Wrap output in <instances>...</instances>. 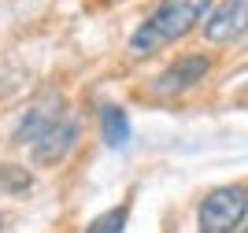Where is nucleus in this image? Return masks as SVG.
I'll return each instance as SVG.
<instances>
[{"label":"nucleus","instance_id":"obj_1","mask_svg":"<svg viewBox=\"0 0 248 233\" xmlns=\"http://www.w3.org/2000/svg\"><path fill=\"white\" fill-rule=\"evenodd\" d=\"M207 8H211V0H159V8L130 37V52L134 56H152L163 45L186 37L189 30H197V22L204 19Z\"/></svg>","mask_w":248,"mask_h":233},{"label":"nucleus","instance_id":"obj_2","mask_svg":"<svg viewBox=\"0 0 248 233\" xmlns=\"http://www.w3.org/2000/svg\"><path fill=\"white\" fill-rule=\"evenodd\" d=\"M248 211V193L245 185H222L207 193L200 203V233H233L241 230Z\"/></svg>","mask_w":248,"mask_h":233},{"label":"nucleus","instance_id":"obj_3","mask_svg":"<svg viewBox=\"0 0 248 233\" xmlns=\"http://www.w3.org/2000/svg\"><path fill=\"white\" fill-rule=\"evenodd\" d=\"M30 141H33V159L37 163H56L74 148V141H78V122L74 119H56V115H52Z\"/></svg>","mask_w":248,"mask_h":233},{"label":"nucleus","instance_id":"obj_4","mask_svg":"<svg viewBox=\"0 0 248 233\" xmlns=\"http://www.w3.org/2000/svg\"><path fill=\"white\" fill-rule=\"evenodd\" d=\"M204 74H207V56H182V60H174L159 78L152 81V89L159 93V96H174V93L193 89Z\"/></svg>","mask_w":248,"mask_h":233},{"label":"nucleus","instance_id":"obj_5","mask_svg":"<svg viewBox=\"0 0 248 233\" xmlns=\"http://www.w3.org/2000/svg\"><path fill=\"white\" fill-rule=\"evenodd\" d=\"M245 15H248V0H222L218 11L207 19L204 37L215 41V45H226V41L241 37L245 33Z\"/></svg>","mask_w":248,"mask_h":233},{"label":"nucleus","instance_id":"obj_6","mask_svg":"<svg viewBox=\"0 0 248 233\" xmlns=\"http://www.w3.org/2000/svg\"><path fill=\"white\" fill-rule=\"evenodd\" d=\"M100 126H104V141L111 148H126V141H130V119H126L123 108H104Z\"/></svg>","mask_w":248,"mask_h":233},{"label":"nucleus","instance_id":"obj_7","mask_svg":"<svg viewBox=\"0 0 248 233\" xmlns=\"http://www.w3.org/2000/svg\"><path fill=\"white\" fill-rule=\"evenodd\" d=\"M26 189H30V174L22 171V167L4 163L0 167V193H26Z\"/></svg>","mask_w":248,"mask_h":233},{"label":"nucleus","instance_id":"obj_8","mask_svg":"<svg viewBox=\"0 0 248 233\" xmlns=\"http://www.w3.org/2000/svg\"><path fill=\"white\" fill-rule=\"evenodd\" d=\"M126 226V207H115V211H104L100 218L85 226V233H123Z\"/></svg>","mask_w":248,"mask_h":233},{"label":"nucleus","instance_id":"obj_9","mask_svg":"<svg viewBox=\"0 0 248 233\" xmlns=\"http://www.w3.org/2000/svg\"><path fill=\"white\" fill-rule=\"evenodd\" d=\"M108 4H115V0H108Z\"/></svg>","mask_w":248,"mask_h":233},{"label":"nucleus","instance_id":"obj_10","mask_svg":"<svg viewBox=\"0 0 248 233\" xmlns=\"http://www.w3.org/2000/svg\"><path fill=\"white\" fill-rule=\"evenodd\" d=\"M0 226H4V218H0Z\"/></svg>","mask_w":248,"mask_h":233}]
</instances>
